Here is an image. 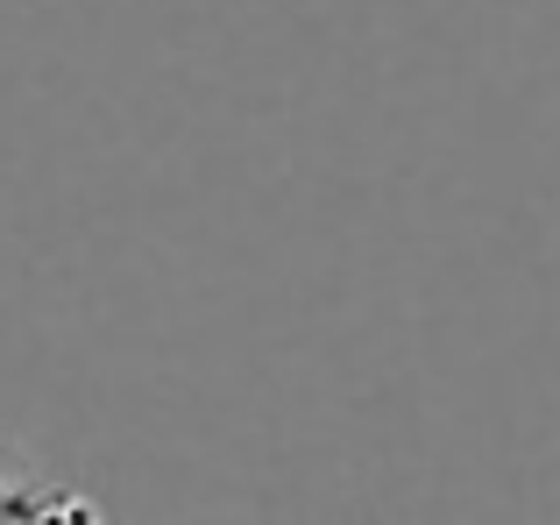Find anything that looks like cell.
Wrapping results in <instances>:
<instances>
[{
    "label": "cell",
    "mask_w": 560,
    "mask_h": 525,
    "mask_svg": "<svg viewBox=\"0 0 560 525\" xmlns=\"http://www.w3.org/2000/svg\"><path fill=\"white\" fill-rule=\"evenodd\" d=\"M0 525H107L93 498L50 483V476H28L22 462L0 455Z\"/></svg>",
    "instance_id": "6da1fadb"
}]
</instances>
